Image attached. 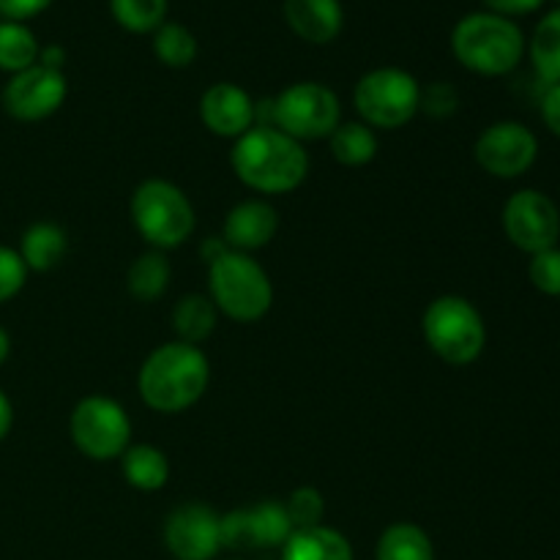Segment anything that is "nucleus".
<instances>
[{
	"instance_id": "38",
	"label": "nucleus",
	"mask_w": 560,
	"mask_h": 560,
	"mask_svg": "<svg viewBox=\"0 0 560 560\" xmlns=\"http://www.w3.org/2000/svg\"><path fill=\"white\" fill-rule=\"evenodd\" d=\"M9 353H11V339L9 334H5V328H0V364L9 359Z\"/></svg>"
},
{
	"instance_id": "10",
	"label": "nucleus",
	"mask_w": 560,
	"mask_h": 560,
	"mask_svg": "<svg viewBox=\"0 0 560 560\" xmlns=\"http://www.w3.org/2000/svg\"><path fill=\"white\" fill-rule=\"evenodd\" d=\"M503 233L525 255L558 246L560 211L539 189H520L503 206Z\"/></svg>"
},
{
	"instance_id": "1",
	"label": "nucleus",
	"mask_w": 560,
	"mask_h": 560,
	"mask_svg": "<svg viewBox=\"0 0 560 560\" xmlns=\"http://www.w3.org/2000/svg\"><path fill=\"white\" fill-rule=\"evenodd\" d=\"M230 162L241 184L260 195H288L310 173V153L277 126H255L238 137Z\"/></svg>"
},
{
	"instance_id": "39",
	"label": "nucleus",
	"mask_w": 560,
	"mask_h": 560,
	"mask_svg": "<svg viewBox=\"0 0 560 560\" xmlns=\"http://www.w3.org/2000/svg\"><path fill=\"white\" fill-rule=\"evenodd\" d=\"M556 3H558V5H560V0H556Z\"/></svg>"
},
{
	"instance_id": "33",
	"label": "nucleus",
	"mask_w": 560,
	"mask_h": 560,
	"mask_svg": "<svg viewBox=\"0 0 560 560\" xmlns=\"http://www.w3.org/2000/svg\"><path fill=\"white\" fill-rule=\"evenodd\" d=\"M55 0H0V16L9 22H27L47 11Z\"/></svg>"
},
{
	"instance_id": "32",
	"label": "nucleus",
	"mask_w": 560,
	"mask_h": 560,
	"mask_svg": "<svg viewBox=\"0 0 560 560\" xmlns=\"http://www.w3.org/2000/svg\"><path fill=\"white\" fill-rule=\"evenodd\" d=\"M459 98L457 91H454L448 82H435L432 88L421 91V109H427L430 115H438V118H446L457 109Z\"/></svg>"
},
{
	"instance_id": "34",
	"label": "nucleus",
	"mask_w": 560,
	"mask_h": 560,
	"mask_svg": "<svg viewBox=\"0 0 560 560\" xmlns=\"http://www.w3.org/2000/svg\"><path fill=\"white\" fill-rule=\"evenodd\" d=\"M487 5V11L492 14H501L514 20V16H525V14H534L539 11L547 0H481Z\"/></svg>"
},
{
	"instance_id": "4",
	"label": "nucleus",
	"mask_w": 560,
	"mask_h": 560,
	"mask_svg": "<svg viewBox=\"0 0 560 560\" xmlns=\"http://www.w3.org/2000/svg\"><path fill=\"white\" fill-rule=\"evenodd\" d=\"M208 288L213 306L235 323L260 320L273 304V284L266 268L244 252L228 249L208 262Z\"/></svg>"
},
{
	"instance_id": "16",
	"label": "nucleus",
	"mask_w": 560,
	"mask_h": 560,
	"mask_svg": "<svg viewBox=\"0 0 560 560\" xmlns=\"http://www.w3.org/2000/svg\"><path fill=\"white\" fill-rule=\"evenodd\" d=\"M279 230V213L271 202L266 200H244L238 206L230 208L224 217L222 241L233 252H249L262 249L273 241Z\"/></svg>"
},
{
	"instance_id": "2",
	"label": "nucleus",
	"mask_w": 560,
	"mask_h": 560,
	"mask_svg": "<svg viewBox=\"0 0 560 560\" xmlns=\"http://www.w3.org/2000/svg\"><path fill=\"white\" fill-rule=\"evenodd\" d=\"M211 381V364L197 345H159L140 366L137 392L156 413H180L200 402Z\"/></svg>"
},
{
	"instance_id": "3",
	"label": "nucleus",
	"mask_w": 560,
	"mask_h": 560,
	"mask_svg": "<svg viewBox=\"0 0 560 560\" xmlns=\"http://www.w3.org/2000/svg\"><path fill=\"white\" fill-rule=\"evenodd\" d=\"M523 27L492 11L465 14L452 31V52L468 71L481 77L512 74L525 58Z\"/></svg>"
},
{
	"instance_id": "24",
	"label": "nucleus",
	"mask_w": 560,
	"mask_h": 560,
	"mask_svg": "<svg viewBox=\"0 0 560 560\" xmlns=\"http://www.w3.org/2000/svg\"><path fill=\"white\" fill-rule=\"evenodd\" d=\"M217 306L208 295L191 293L175 304L173 310V326L180 342L186 345H200L217 331Z\"/></svg>"
},
{
	"instance_id": "8",
	"label": "nucleus",
	"mask_w": 560,
	"mask_h": 560,
	"mask_svg": "<svg viewBox=\"0 0 560 560\" xmlns=\"http://www.w3.org/2000/svg\"><path fill=\"white\" fill-rule=\"evenodd\" d=\"M273 124L293 140H323L342 124L337 93L323 82H295L273 98Z\"/></svg>"
},
{
	"instance_id": "5",
	"label": "nucleus",
	"mask_w": 560,
	"mask_h": 560,
	"mask_svg": "<svg viewBox=\"0 0 560 560\" xmlns=\"http://www.w3.org/2000/svg\"><path fill=\"white\" fill-rule=\"evenodd\" d=\"M427 348L452 366H468L485 353L487 326L481 312L463 295H441L421 320Z\"/></svg>"
},
{
	"instance_id": "21",
	"label": "nucleus",
	"mask_w": 560,
	"mask_h": 560,
	"mask_svg": "<svg viewBox=\"0 0 560 560\" xmlns=\"http://www.w3.org/2000/svg\"><path fill=\"white\" fill-rule=\"evenodd\" d=\"M530 63L545 85H558L560 82V5L547 11L534 27V36L528 44Z\"/></svg>"
},
{
	"instance_id": "27",
	"label": "nucleus",
	"mask_w": 560,
	"mask_h": 560,
	"mask_svg": "<svg viewBox=\"0 0 560 560\" xmlns=\"http://www.w3.org/2000/svg\"><path fill=\"white\" fill-rule=\"evenodd\" d=\"M153 52L167 69H186L197 58V38L186 25L167 20L153 31Z\"/></svg>"
},
{
	"instance_id": "19",
	"label": "nucleus",
	"mask_w": 560,
	"mask_h": 560,
	"mask_svg": "<svg viewBox=\"0 0 560 560\" xmlns=\"http://www.w3.org/2000/svg\"><path fill=\"white\" fill-rule=\"evenodd\" d=\"M20 257L27 266V271H52L69 252V238L66 230L55 222H36L22 233Z\"/></svg>"
},
{
	"instance_id": "30",
	"label": "nucleus",
	"mask_w": 560,
	"mask_h": 560,
	"mask_svg": "<svg viewBox=\"0 0 560 560\" xmlns=\"http://www.w3.org/2000/svg\"><path fill=\"white\" fill-rule=\"evenodd\" d=\"M528 277H530V284H534L539 293L550 295V299H560V249L558 246L530 255Z\"/></svg>"
},
{
	"instance_id": "36",
	"label": "nucleus",
	"mask_w": 560,
	"mask_h": 560,
	"mask_svg": "<svg viewBox=\"0 0 560 560\" xmlns=\"http://www.w3.org/2000/svg\"><path fill=\"white\" fill-rule=\"evenodd\" d=\"M38 63L47 66V69L63 71V63H66L63 47H58V44H49V47H42V52H38Z\"/></svg>"
},
{
	"instance_id": "11",
	"label": "nucleus",
	"mask_w": 560,
	"mask_h": 560,
	"mask_svg": "<svg viewBox=\"0 0 560 560\" xmlns=\"http://www.w3.org/2000/svg\"><path fill=\"white\" fill-rule=\"evenodd\" d=\"M474 156L487 175L512 180L534 167L539 156V140L520 120H498L481 131L474 145Z\"/></svg>"
},
{
	"instance_id": "26",
	"label": "nucleus",
	"mask_w": 560,
	"mask_h": 560,
	"mask_svg": "<svg viewBox=\"0 0 560 560\" xmlns=\"http://www.w3.org/2000/svg\"><path fill=\"white\" fill-rule=\"evenodd\" d=\"M38 52L42 44L25 22L0 20V71L20 74L38 63Z\"/></svg>"
},
{
	"instance_id": "12",
	"label": "nucleus",
	"mask_w": 560,
	"mask_h": 560,
	"mask_svg": "<svg viewBox=\"0 0 560 560\" xmlns=\"http://www.w3.org/2000/svg\"><path fill=\"white\" fill-rule=\"evenodd\" d=\"M219 530L222 547L230 550H273L284 547L295 528L282 501H260L249 509L224 514Z\"/></svg>"
},
{
	"instance_id": "18",
	"label": "nucleus",
	"mask_w": 560,
	"mask_h": 560,
	"mask_svg": "<svg viewBox=\"0 0 560 560\" xmlns=\"http://www.w3.org/2000/svg\"><path fill=\"white\" fill-rule=\"evenodd\" d=\"M279 560H355L353 547L345 539L339 530L328 528V525H317V528L293 530L282 547V558Z\"/></svg>"
},
{
	"instance_id": "25",
	"label": "nucleus",
	"mask_w": 560,
	"mask_h": 560,
	"mask_svg": "<svg viewBox=\"0 0 560 560\" xmlns=\"http://www.w3.org/2000/svg\"><path fill=\"white\" fill-rule=\"evenodd\" d=\"M334 159L345 167H364L377 156V137L361 120H345L328 137Z\"/></svg>"
},
{
	"instance_id": "35",
	"label": "nucleus",
	"mask_w": 560,
	"mask_h": 560,
	"mask_svg": "<svg viewBox=\"0 0 560 560\" xmlns=\"http://www.w3.org/2000/svg\"><path fill=\"white\" fill-rule=\"evenodd\" d=\"M541 120L552 135L560 137V82L558 85H547L541 93Z\"/></svg>"
},
{
	"instance_id": "15",
	"label": "nucleus",
	"mask_w": 560,
	"mask_h": 560,
	"mask_svg": "<svg viewBox=\"0 0 560 560\" xmlns=\"http://www.w3.org/2000/svg\"><path fill=\"white\" fill-rule=\"evenodd\" d=\"M200 118L206 129L217 137L238 140L255 129L257 107L249 93L235 82H217L200 98Z\"/></svg>"
},
{
	"instance_id": "7",
	"label": "nucleus",
	"mask_w": 560,
	"mask_h": 560,
	"mask_svg": "<svg viewBox=\"0 0 560 560\" xmlns=\"http://www.w3.org/2000/svg\"><path fill=\"white\" fill-rule=\"evenodd\" d=\"M353 104L370 129H402L421 109V85L410 71L381 66L355 82Z\"/></svg>"
},
{
	"instance_id": "13",
	"label": "nucleus",
	"mask_w": 560,
	"mask_h": 560,
	"mask_svg": "<svg viewBox=\"0 0 560 560\" xmlns=\"http://www.w3.org/2000/svg\"><path fill=\"white\" fill-rule=\"evenodd\" d=\"M69 93L63 71L47 69L36 63L31 69L11 74V80L3 88V109L16 120H44L58 113Z\"/></svg>"
},
{
	"instance_id": "6",
	"label": "nucleus",
	"mask_w": 560,
	"mask_h": 560,
	"mask_svg": "<svg viewBox=\"0 0 560 560\" xmlns=\"http://www.w3.org/2000/svg\"><path fill=\"white\" fill-rule=\"evenodd\" d=\"M135 228L153 249H175L195 233V208L189 197L164 178L142 180L131 195Z\"/></svg>"
},
{
	"instance_id": "28",
	"label": "nucleus",
	"mask_w": 560,
	"mask_h": 560,
	"mask_svg": "<svg viewBox=\"0 0 560 560\" xmlns=\"http://www.w3.org/2000/svg\"><path fill=\"white\" fill-rule=\"evenodd\" d=\"M167 9L170 0H109L113 20L124 31L137 33V36H145V33H153L159 25H164Z\"/></svg>"
},
{
	"instance_id": "23",
	"label": "nucleus",
	"mask_w": 560,
	"mask_h": 560,
	"mask_svg": "<svg viewBox=\"0 0 560 560\" xmlns=\"http://www.w3.org/2000/svg\"><path fill=\"white\" fill-rule=\"evenodd\" d=\"M170 277H173V268H170L164 252L151 249L142 252L135 262L126 271V288L142 304H151V301L162 299L164 290H167Z\"/></svg>"
},
{
	"instance_id": "31",
	"label": "nucleus",
	"mask_w": 560,
	"mask_h": 560,
	"mask_svg": "<svg viewBox=\"0 0 560 560\" xmlns=\"http://www.w3.org/2000/svg\"><path fill=\"white\" fill-rule=\"evenodd\" d=\"M27 282V266L22 262L20 252L0 244V304L14 299Z\"/></svg>"
},
{
	"instance_id": "22",
	"label": "nucleus",
	"mask_w": 560,
	"mask_h": 560,
	"mask_svg": "<svg viewBox=\"0 0 560 560\" xmlns=\"http://www.w3.org/2000/svg\"><path fill=\"white\" fill-rule=\"evenodd\" d=\"M375 560H435V547L416 523H394L377 539Z\"/></svg>"
},
{
	"instance_id": "29",
	"label": "nucleus",
	"mask_w": 560,
	"mask_h": 560,
	"mask_svg": "<svg viewBox=\"0 0 560 560\" xmlns=\"http://www.w3.org/2000/svg\"><path fill=\"white\" fill-rule=\"evenodd\" d=\"M284 509H288V517L295 530L317 528V525H323L326 501H323V495L315 487H299V490L290 492V498L284 501Z\"/></svg>"
},
{
	"instance_id": "37",
	"label": "nucleus",
	"mask_w": 560,
	"mask_h": 560,
	"mask_svg": "<svg viewBox=\"0 0 560 560\" xmlns=\"http://www.w3.org/2000/svg\"><path fill=\"white\" fill-rule=\"evenodd\" d=\"M11 424H14V408H11V399L5 397V392L0 388V441L9 435Z\"/></svg>"
},
{
	"instance_id": "20",
	"label": "nucleus",
	"mask_w": 560,
	"mask_h": 560,
	"mask_svg": "<svg viewBox=\"0 0 560 560\" xmlns=\"http://www.w3.org/2000/svg\"><path fill=\"white\" fill-rule=\"evenodd\" d=\"M120 468H124L126 485L140 492L162 490L170 479V463L164 452L156 446H148V443L126 448L124 457H120Z\"/></svg>"
},
{
	"instance_id": "17",
	"label": "nucleus",
	"mask_w": 560,
	"mask_h": 560,
	"mask_svg": "<svg viewBox=\"0 0 560 560\" xmlns=\"http://www.w3.org/2000/svg\"><path fill=\"white\" fill-rule=\"evenodd\" d=\"M284 20L306 44H331L342 33L345 11L339 0H284Z\"/></svg>"
},
{
	"instance_id": "9",
	"label": "nucleus",
	"mask_w": 560,
	"mask_h": 560,
	"mask_svg": "<svg viewBox=\"0 0 560 560\" xmlns=\"http://www.w3.org/2000/svg\"><path fill=\"white\" fill-rule=\"evenodd\" d=\"M69 432L74 446L96 463L120 459L131 441V421L115 399L91 394L71 410Z\"/></svg>"
},
{
	"instance_id": "14",
	"label": "nucleus",
	"mask_w": 560,
	"mask_h": 560,
	"mask_svg": "<svg viewBox=\"0 0 560 560\" xmlns=\"http://www.w3.org/2000/svg\"><path fill=\"white\" fill-rule=\"evenodd\" d=\"M219 517L206 503H184L164 523V545L178 560H211L222 550Z\"/></svg>"
}]
</instances>
